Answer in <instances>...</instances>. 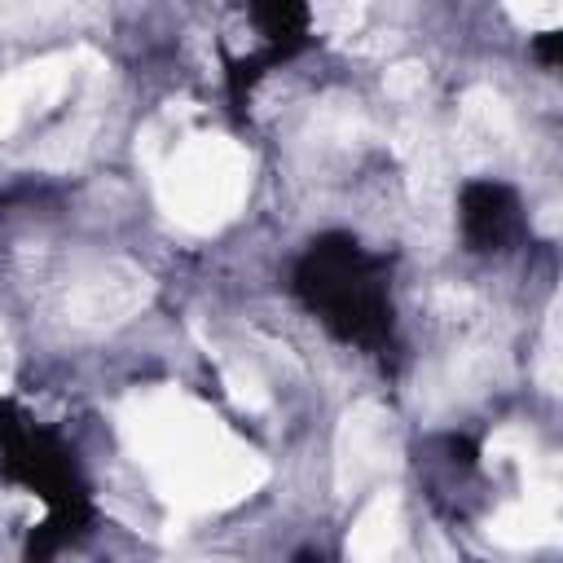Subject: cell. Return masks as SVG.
<instances>
[{
  "instance_id": "obj_1",
  "label": "cell",
  "mask_w": 563,
  "mask_h": 563,
  "mask_svg": "<svg viewBox=\"0 0 563 563\" xmlns=\"http://www.w3.org/2000/svg\"><path fill=\"white\" fill-rule=\"evenodd\" d=\"M295 290H299L303 308L339 343L374 352L391 339L387 260L365 251L356 238H347V233L317 238L295 268Z\"/></svg>"
},
{
  "instance_id": "obj_2",
  "label": "cell",
  "mask_w": 563,
  "mask_h": 563,
  "mask_svg": "<svg viewBox=\"0 0 563 563\" xmlns=\"http://www.w3.org/2000/svg\"><path fill=\"white\" fill-rule=\"evenodd\" d=\"M0 471L44 506V523L31 532L26 554H57L84 532L88 484L79 475L75 453L13 405H0Z\"/></svg>"
},
{
  "instance_id": "obj_3",
  "label": "cell",
  "mask_w": 563,
  "mask_h": 563,
  "mask_svg": "<svg viewBox=\"0 0 563 563\" xmlns=\"http://www.w3.org/2000/svg\"><path fill=\"white\" fill-rule=\"evenodd\" d=\"M457 229L475 255H501L523 238V202L506 180H466L457 194Z\"/></svg>"
},
{
  "instance_id": "obj_4",
  "label": "cell",
  "mask_w": 563,
  "mask_h": 563,
  "mask_svg": "<svg viewBox=\"0 0 563 563\" xmlns=\"http://www.w3.org/2000/svg\"><path fill=\"white\" fill-rule=\"evenodd\" d=\"M255 31H260V44L282 57L290 48L303 44L308 35V0H242Z\"/></svg>"
}]
</instances>
